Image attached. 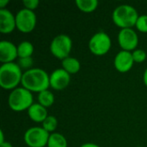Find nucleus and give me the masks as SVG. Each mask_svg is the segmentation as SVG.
<instances>
[{
  "mask_svg": "<svg viewBox=\"0 0 147 147\" xmlns=\"http://www.w3.org/2000/svg\"><path fill=\"white\" fill-rule=\"evenodd\" d=\"M17 65H19V67L22 70H25L28 71L30 69H32V66L34 65V59L32 57H28V58H20L18 59Z\"/></svg>",
  "mask_w": 147,
  "mask_h": 147,
  "instance_id": "nucleus-21",
  "label": "nucleus"
},
{
  "mask_svg": "<svg viewBox=\"0 0 147 147\" xmlns=\"http://www.w3.org/2000/svg\"><path fill=\"white\" fill-rule=\"evenodd\" d=\"M139 16L137 9L129 4L119 5L114 9L112 14L114 23L121 29L135 27Z\"/></svg>",
  "mask_w": 147,
  "mask_h": 147,
  "instance_id": "nucleus-3",
  "label": "nucleus"
},
{
  "mask_svg": "<svg viewBox=\"0 0 147 147\" xmlns=\"http://www.w3.org/2000/svg\"><path fill=\"white\" fill-rule=\"evenodd\" d=\"M22 3L25 9L34 11V9L38 8L40 4V1L39 0H24Z\"/></svg>",
  "mask_w": 147,
  "mask_h": 147,
  "instance_id": "nucleus-24",
  "label": "nucleus"
},
{
  "mask_svg": "<svg viewBox=\"0 0 147 147\" xmlns=\"http://www.w3.org/2000/svg\"><path fill=\"white\" fill-rule=\"evenodd\" d=\"M18 57L17 47L9 40L0 42V62L2 64L13 63Z\"/></svg>",
  "mask_w": 147,
  "mask_h": 147,
  "instance_id": "nucleus-12",
  "label": "nucleus"
},
{
  "mask_svg": "<svg viewBox=\"0 0 147 147\" xmlns=\"http://www.w3.org/2000/svg\"><path fill=\"white\" fill-rule=\"evenodd\" d=\"M16 28V16L7 9H0V32L8 34L12 33Z\"/></svg>",
  "mask_w": 147,
  "mask_h": 147,
  "instance_id": "nucleus-13",
  "label": "nucleus"
},
{
  "mask_svg": "<svg viewBox=\"0 0 147 147\" xmlns=\"http://www.w3.org/2000/svg\"><path fill=\"white\" fill-rule=\"evenodd\" d=\"M138 147H144V146H138Z\"/></svg>",
  "mask_w": 147,
  "mask_h": 147,
  "instance_id": "nucleus-30",
  "label": "nucleus"
},
{
  "mask_svg": "<svg viewBox=\"0 0 147 147\" xmlns=\"http://www.w3.org/2000/svg\"><path fill=\"white\" fill-rule=\"evenodd\" d=\"M143 82H144L145 85L147 87V68L145 70V72L143 74Z\"/></svg>",
  "mask_w": 147,
  "mask_h": 147,
  "instance_id": "nucleus-27",
  "label": "nucleus"
},
{
  "mask_svg": "<svg viewBox=\"0 0 147 147\" xmlns=\"http://www.w3.org/2000/svg\"><path fill=\"white\" fill-rule=\"evenodd\" d=\"M112 46L109 35L105 32H97L94 34L89 41L90 51L96 56H103L107 54Z\"/></svg>",
  "mask_w": 147,
  "mask_h": 147,
  "instance_id": "nucleus-6",
  "label": "nucleus"
},
{
  "mask_svg": "<svg viewBox=\"0 0 147 147\" xmlns=\"http://www.w3.org/2000/svg\"><path fill=\"white\" fill-rule=\"evenodd\" d=\"M34 103L32 92L23 87H17L11 90L8 97V104L14 112L28 110Z\"/></svg>",
  "mask_w": 147,
  "mask_h": 147,
  "instance_id": "nucleus-4",
  "label": "nucleus"
},
{
  "mask_svg": "<svg viewBox=\"0 0 147 147\" xmlns=\"http://www.w3.org/2000/svg\"><path fill=\"white\" fill-rule=\"evenodd\" d=\"M3 142H5V141H4V135H3V130H1V131H0V144H2V143H3Z\"/></svg>",
  "mask_w": 147,
  "mask_h": 147,
  "instance_id": "nucleus-29",
  "label": "nucleus"
},
{
  "mask_svg": "<svg viewBox=\"0 0 147 147\" xmlns=\"http://www.w3.org/2000/svg\"><path fill=\"white\" fill-rule=\"evenodd\" d=\"M22 70L17 63L2 64L0 66V86L3 90H15L22 84Z\"/></svg>",
  "mask_w": 147,
  "mask_h": 147,
  "instance_id": "nucleus-2",
  "label": "nucleus"
},
{
  "mask_svg": "<svg viewBox=\"0 0 147 147\" xmlns=\"http://www.w3.org/2000/svg\"><path fill=\"white\" fill-rule=\"evenodd\" d=\"M61 65H62V68L65 71H67L70 75L78 73L81 68V64H80L79 60L78 59L71 57V56L63 59L61 61Z\"/></svg>",
  "mask_w": 147,
  "mask_h": 147,
  "instance_id": "nucleus-15",
  "label": "nucleus"
},
{
  "mask_svg": "<svg viewBox=\"0 0 147 147\" xmlns=\"http://www.w3.org/2000/svg\"><path fill=\"white\" fill-rule=\"evenodd\" d=\"M47 147H67V140L65 137L59 133L51 134L47 142Z\"/></svg>",
  "mask_w": 147,
  "mask_h": 147,
  "instance_id": "nucleus-18",
  "label": "nucleus"
},
{
  "mask_svg": "<svg viewBox=\"0 0 147 147\" xmlns=\"http://www.w3.org/2000/svg\"><path fill=\"white\" fill-rule=\"evenodd\" d=\"M41 124H42V127L51 134H53L58 127V120L53 115H48Z\"/></svg>",
  "mask_w": 147,
  "mask_h": 147,
  "instance_id": "nucleus-20",
  "label": "nucleus"
},
{
  "mask_svg": "<svg viewBox=\"0 0 147 147\" xmlns=\"http://www.w3.org/2000/svg\"><path fill=\"white\" fill-rule=\"evenodd\" d=\"M72 49L71 39L65 34H60L55 36L50 44L51 53L61 61L70 56Z\"/></svg>",
  "mask_w": 147,
  "mask_h": 147,
  "instance_id": "nucleus-5",
  "label": "nucleus"
},
{
  "mask_svg": "<svg viewBox=\"0 0 147 147\" xmlns=\"http://www.w3.org/2000/svg\"><path fill=\"white\" fill-rule=\"evenodd\" d=\"M36 22V15L32 10L23 8L16 14V29L22 33H31L35 28Z\"/></svg>",
  "mask_w": 147,
  "mask_h": 147,
  "instance_id": "nucleus-8",
  "label": "nucleus"
},
{
  "mask_svg": "<svg viewBox=\"0 0 147 147\" xmlns=\"http://www.w3.org/2000/svg\"><path fill=\"white\" fill-rule=\"evenodd\" d=\"M50 75L40 68H32L23 72L22 85L30 92L40 93L50 87Z\"/></svg>",
  "mask_w": 147,
  "mask_h": 147,
  "instance_id": "nucleus-1",
  "label": "nucleus"
},
{
  "mask_svg": "<svg viewBox=\"0 0 147 147\" xmlns=\"http://www.w3.org/2000/svg\"><path fill=\"white\" fill-rule=\"evenodd\" d=\"M0 147H13V146H12L11 143H9L8 141H5V142L0 144Z\"/></svg>",
  "mask_w": 147,
  "mask_h": 147,
  "instance_id": "nucleus-28",
  "label": "nucleus"
},
{
  "mask_svg": "<svg viewBox=\"0 0 147 147\" xmlns=\"http://www.w3.org/2000/svg\"><path fill=\"white\" fill-rule=\"evenodd\" d=\"M134 61L133 59L132 52L120 51L115 57L114 65L117 71L121 73L128 72L134 66Z\"/></svg>",
  "mask_w": 147,
  "mask_h": 147,
  "instance_id": "nucleus-11",
  "label": "nucleus"
},
{
  "mask_svg": "<svg viewBox=\"0 0 147 147\" xmlns=\"http://www.w3.org/2000/svg\"><path fill=\"white\" fill-rule=\"evenodd\" d=\"M135 27L140 32L147 33V15H142L139 16Z\"/></svg>",
  "mask_w": 147,
  "mask_h": 147,
  "instance_id": "nucleus-23",
  "label": "nucleus"
},
{
  "mask_svg": "<svg viewBox=\"0 0 147 147\" xmlns=\"http://www.w3.org/2000/svg\"><path fill=\"white\" fill-rule=\"evenodd\" d=\"M50 87L55 90H65L71 82V75L63 68H59L53 71L49 77Z\"/></svg>",
  "mask_w": 147,
  "mask_h": 147,
  "instance_id": "nucleus-10",
  "label": "nucleus"
},
{
  "mask_svg": "<svg viewBox=\"0 0 147 147\" xmlns=\"http://www.w3.org/2000/svg\"><path fill=\"white\" fill-rule=\"evenodd\" d=\"M50 134L42 127L28 128L23 136L25 144L28 147H45L47 146Z\"/></svg>",
  "mask_w": 147,
  "mask_h": 147,
  "instance_id": "nucleus-7",
  "label": "nucleus"
},
{
  "mask_svg": "<svg viewBox=\"0 0 147 147\" xmlns=\"http://www.w3.org/2000/svg\"><path fill=\"white\" fill-rule=\"evenodd\" d=\"M54 101H55L54 95L49 90L41 91L40 93L38 94V103H40L41 106L45 108L51 107L54 103Z\"/></svg>",
  "mask_w": 147,
  "mask_h": 147,
  "instance_id": "nucleus-19",
  "label": "nucleus"
},
{
  "mask_svg": "<svg viewBox=\"0 0 147 147\" xmlns=\"http://www.w3.org/2000/svg\"><path fill=\"white\" fill-rule=\"evenodd\" d=\"M27 111H28V115L30 120L37 123H42L46 120V118L48 116L47 108L41 106L38 102L37 103L34 102L32 106Z\"/></svg>",
  "mask_w": 147,
  "mask_h": 147,
  "instance_id": "nucleus-14",
  "label": "nucleus"
},
{
  "mask_svg": "<svg viewBox=\"0 0 147 147\" xmlns=\"http://www.w3.org/2000/svg\"><path fill=\"white\" fill-rule=\"evenodd\" d=\"M9 3V0H0V9H5V7Z\"/></svg>",
  "mask_w": 147,
  "mask_h": 147,
  "instance_id": "nucleus-25",
  "label": "nucleus"
},
{
  "mask_svg": "<svg viewBox=\"0 0 147 147\" xmlns=\"http://www.w3.org/2000/svg\"><path fill=\"white\" fill-rule=\"evenodd\" d=\"M80 147H101L99 146L98 145L96 144H94V143H85V144H83Z\"/></svg>",
  "mask_w": 147,
  "mask_h": 147,
  "instance_id": "nucleus-26",
  "label": "nucleus"
},
{
  "mask_svg": "<svg viewBox=\"0 0 147 147\" xmlns=\"http://www.w3.org/2000/svg\"><path fill=\"white\" fill-rule=\"evenodd\" d=\"M75 3L78 9L84 13H91L95 11L99 4L97 0H76Z\"/></svg>",
  "mask_w": 147,
  "mask_h": 147,
  "instance_id": "nucleus-16",
  "label": "nucleus"
},
{
  "mask_svg": "<svg viewBox=\"0 0 147 147\" xmlns=\"http://www.w3.org/2000/svg\"><path fill=\"white\" fill-rule=\"evenodd\" d=\"M34 51V45L28 40H23L17 46V53H18L19 59L32 57Z\"/></svg>",
  "mask_w": 147,
  "mask_h": 147,
  "instance_id": "nucleus-17",
  "label": "nucleus"
},
{
  "mask_svg": "<svg viewBox=\"0 0 147 147\" xmlns=\"http://www.w3.org/2000/svg\"><path fill=\"white\" fill-rule=\"evenodd\" d=\"M133 54V59L134 63H143L146 59L147 54L146 53L143 49H135L134 51L132 52Z\"/></svg>",
  "mask_w": 147,
  "mask_h": 147,
  "instance_id": "nucleus-22",
  "label": "nucleus"
},
{
  "mask_svg": "<svg viewBox=\"0 0 147 147\" xmlns=\"http://www.w3.org/2000/svg\"><path fill=\"white\" fill-rule=\"evenodd\" d=\"M118 43L123 51L133 52L139 45V36L133 28L121 29L117 36Z\"/></svg>",
  "mask_w": 147,
  "mask_h": 147,
  "instance_id": "nucleus-9",
  "label": "nucleus"
}]
</instances>
